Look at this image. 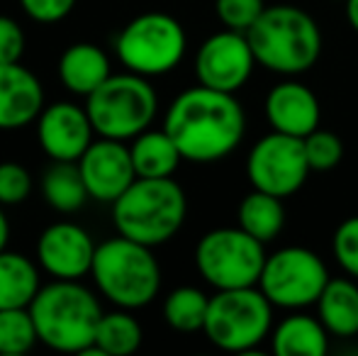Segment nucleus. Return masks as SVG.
I'll use <instances>...</instances> for the list:
<instances>
[{
    "instance_id": "obj_22",
    "label": "nucleus",
    "mask_w": 358,
    "mask_h": 356,
    "mask_svg": "<svg viewBox=\"0 0 358 356\" xmlns=\"http://www.w3.org/2000/svg\"><path fill=\"white\" fill-rule=\"evenodd\" d=\"M39 271L32 259L17 252H0V310L29 308L39 293Z\"/></svg>"
},
{
    "instance_id": "obj_27",
    "label": "nucleus",
    "mask_w": 358,
    "mask_h": 356,
    "mask_svg": "<svg viewBox=\"0 0 358 356\" xmlns=\"http://www.w3.org/2000/svg\"><path fill=\"white\" fill-rule=\"evenodd\" d=\"M39 342L37 327L29 308L0 310V354L20 356L27 354Z\"/></svg>"
},
{
    "instance_id": "obj_6",
    "label": "nucleus",
    "mask_w": 358,
    "mask_h": 356,
    "mask_svg": "<svg viewBox=\"0 0 358 356\" xmlns=\"http://www.w3.org/2000/svg\"><path fill=\"white\" fill-rule=\"evenodd\" d=\"M85 110L95 134L127 142L149 129L159 110V98L146 76L132 71L113 73L85 98Z\"/></svg>"
},
{
    "instance_id": "obj_7",
    "label": "nucleus",
    "mask_w": 358,
    "mask_h": 356,
    "mask_svg": "<svg viewBox=\"0 0 358 356\" xmlns=\"http://www.w3.org/2000/svg\"><path fill=\"white\" fill-rule=\"evenodd\" d=\"M273 303L259 285L217 290L210 298L203 332L215 347L244 354L256 349L271 334Z\"/></svg>"
},
{
    "instance_id": "obj_19",
    "label": "nucleus",
    "mask_w": 358,
    "mask_h": 356,
    "mask_svg": "<svg viewBox=\"0 0 358 356\" xmlns=\"http://www.w3.org/2000/svg\"><path fill=\"white\" fill-rule=\"evenodd\" d=\"M129 152L137 178H169L183 162L178 144L166 129H144L132 139Z\"/></svg>"
},
{
    "instance_id": "obj_18",
    "label": "nucleus",
    "mask_w": 358,
    "mask_h": 356,
    "mask_svg": "<svg viewBox=\"0 0 358 356\" xmlns=\"http://www.w3.org/2000/svg\"><path fill=\"white\" fill-rule=\"evenodd\" d=\"M113 76L108 54L88 42L71 44L59 59V78L64 88L76 95L88 98L95 88L103 86Z\"/></svg>"
},
{
    "instance_id": "obj_20",
    "label": "nucleus",
    "mask_w": 358,
    "mask_h": 356,
    "mask_svg": "<svg viewBox=\"0 0 358 356\" xmlns=\"http://www.w3.org/2000/svg\"><path fill=\"white\" fill-rule=\"evenodd\" d=\"M271 349L278 356H324L329 352V332L322 320L290 315L273 329Z\"/></svg>"
},
{
    "instance_id": "obj_11",
    "label": "nucleus",
    "mask_w": 358,
    "mask_h": 356,
    "mask_svg": "<svg viewBox=\"0 0 358 356\" xmlns=\"http://www.w3.org/2000/svg\"><path fill=\"white\" fill-rule=\"evenodd\" d=\"M312 173L305 142L283 132H271L251 147L246 159V176L251 188L266 190L278 198L297 193Z\"/></svg>"
},
{
    "instance_id": "obj_13",
    "label": "nucleus",
    "mask_w": 358,
    "mask_h": 356,
    "mask_svg": "<svg viewBox=\"0 0 358 356\" xmlns=\"http://www.w3.org/2000/svg\"><path fill=\"white\" fill-rule=\"evenodd\" d=\"M78 169L90 198L108 205H113L137 180L132 152L120 139H93V144L78 159Z\"/></svg>"
},
{
    "instance_id": "obj_24",
    "label": "nucleus",
    "mask_w": 358,
    "mask_h": 356,
    "mask_svg": "<svg viewBox=\"0 0 358 356\" xmlns=\"http://www.w3.org/2000/svg\"><path fill=\"white\" fill-rule=\"evenodd\" d=\"M42 195L57 213H76L90 198L78 162H54L42 176Z\"/></svg>"
},
{
    "instance_id": "obj_9",
    "label": "nucleus",
    "mask_w": 358,
    "mask_h": 356,
    "mask_svg": "<svg viewBox=\"0 0 358 356\" xmlns=\"http://www.w3.org/2000/svg\"><path fill=\"white\" fill-rule=\"evenodd\" d=\"M266 257L264 242L236 227H217L195 247V266L213 288H246L259 285Z\"/></svg>"
},
{
    "instance_id": "obj_21",
    "label": "nucleus",
    "mask_w": 358,
    "mask_h": 356,
    "mask_svg": "<svg viewBox=\"0 0 358 356\" xmlns=\"http://www.w3.org/2000/svg\"><path fill=\"white\" fill-rule=\"evenodd\" d=\"M320 320L334 337L358 334V285L349 278H329L320 300Z\"/></svg>"
},
{
    "instance_id": "obj_34",
    "label": "nucleus",
    "mask_w": 358,
    "mask_h": 356,
    "mask_svg": "<svg viewBox=\"0 0 358 356\" xmlns=\"http://www.w3.org/2000/svg\"><path fill=\"white\" fill-rule=\"evenodd\" d=\"M344 10H346V20H349L351 29L358 32V0H344Z\"/></svg>"
},
{
    "instance_id": "obj_32",
    "label": "nucleus",
    "mask_w": 358,
    "mask_h": 356,
    "mask_svg": "<svg viewBox=\"0 0 358 356\" xmlns=\"http://www.w3.org/2000/svg\"><path fill=\"white\" fill-rule=\"evenodd\" d=\"M22 10L29 20L42 24L62 22L69 13L76 8V0H20Z\"/></svg>"
},
{
    "instance_id": "obj_10",
    "label": "nucleus",
    "mask_w": 358,
    "mask_h": 356,
    "mask_svg": "<svg viewBox=\"0 0 358 356\" xmlns=\"http://www.w3.org/2000/svg\"><path fill=\"white\" fill-rule=\"evenodd\" d=\"M327 283L329 271L307 247H283L266 257L259 278V288L273 303V308L285 310L317 305Z\"/></svg>"
},
{
    "instance_id": "obj_33",
    "label": "nucleus",
    "mask_w": 358,
    "mask_h": 356,
    "mask_svg": "<svg viewBox=\"0 0 358 356\" xmlns=\"http://www.w3.org/2000/svg\"><path fill=\"white\" fill-rule=\"evenodd\" d=\"M24 32L13 17L0 15V64H15L22 59Z\"/></svg>"
},
{
    "instance_id": "obj_31",
    "label": "nucleus",
    "mask_w": 358,
    "mask_h": 356,
    "mask_svg": "<svg viewBox=\"0 0 358 356\" xmlns=\"http://www.w3.org/2000/svg\"><path fill=\"white\" fill-rule=\"evenodd\" d=\"M331 249H334V257L339 262V266L351 278H358V215L346 218L336 227L334 239H331Z\"/></svg>"
},
{
    "instance_id": "obj_25",
    "label": "nucleus",
    "mask_w": 358,
    "mask_h": 356,
    "mask_svg": "<svg viewBox=\"0 0 358 356\" xmlns=\"http://www.w3.org/2000/svg\"><path fill=\"white\" fill-rule=\"evenodd\" d=\"M142 325L132 318L124 308L103 313L95 332V344L103 356H127L134 354L142 344Z\"/></svg>"
},
{
    "instance_id": "obj_35",
    "label": "nucleus",
    "mask_w": 358,
    "mask_h": 356,
    "mask_svg": "<svg viewBox=\"0 0 358 356\" xmlns=\"http://www.w3.org/2000/svg\"><path fill=\"white\" fill-rule=\"evenodd\" d=\"M8 237H10V225H8V218L3 213V205H0V252L5 249L8 244Z\"/></svg>"
},
{
    "instance_id": "obj_23",
    "label": "nucleus",
    "mask_w": 358,
    "mask_h": 356,
    "mask_svg": "<svg viewBox=\"0 0 358 356\" xmlns=\"http://www.w3.org/2000/svg\"><path fill=\"white\" fill-rule=\"evenodd\" d=\"M239 227L249 232L254 239L268 244L283 232L285 227V208L283 198L271 195L266 190H251L239 203Z\"/></svg>"
},
{
    "instance_id": "obj_30",
    "label": "nucleus",
    "mask_w": 358,
    "mask_h": 356,
    "mask_svg": "<svg viewBox=\"0 0 358 356\" xmlns=\"http://www.w3.org/2000/svg\"><path fill=\"white\" fill-rule=\"evenodd\" d=\"M32 193V176L17 162L0 164V205H20Z\"/></svg>"
},
{
    "instance_id": "obj_28",
    "label": "nucleus",
    "mask_w": 358,
    "mask_h": 356,
    "mask_svg": "<svg viewBox=\"0 0 358 356\" xmlns=\"http://www.w3.org/2000/svg\"><path fill=\"white\" fill-rule=\"evenodd\" d=\"M302 142H305V154L312 171H320V173L331 171L344 159V142H341L339 134L329 132V129L317 127Z\"/></svg>"
},
{
    "instance_id": "obj_16",
    "label": "nucleus",
    "mask_w": 358,
    "mask_h": 356,
    "mask_svg": "<svg viewBox=\"0 0 358 356\" xmlns=\"http://www.w3.org/2000/svg\"><path fill=\"white\" fill-rule=\"evenodd\" d=\"M320 100L305 83L283 81L266 95V120L275 132L305 139L320 127Z\"/></svg>"
},
{
    "instance_id": "obj_26",
    "label": "nucleus",
    "mask_w": 358,
    "mask_h": 356,
    "mask_svg": "<svg viewBox=\"0 0 358 356\" xmlns=\"http://www.w3.org/2000/svg\"><path fill=\"white\" fill-rule=\"evenodd\" d=\"M210 298L195 285H180L164 300V320L176 332H200L208 320Z\"/></svg>"
},
{
    "instance_id": "obj_29",
    "label": "nucleus",
    "mask_w": 358,
    "mask_h": 356,
    "mask_svg": "<svg viewBox=\"0 0 358 356\" xmlns=\"http://www.w3.org/2000/svg\"><path fill=\"white\" fill-rule=\"evenodd\" d=\"M266 10L264 0H215V13L227 29L249 32Z\"/></svg>"
},
{
    "instance_id": "obj_14",
    "label": "nucleus",
    "mask_w": 358,
    "mask_h": 356,
    "mask_svg": "<svg viewBox=\"0 0 358 356\" xmlns=\"http://www.w3.org/2000/svg\"><path fill=\"white\" fill-rule=\"evenodd\" d=\"M98 244L80 225L54 222L39 234L37 262L49 276L62 280H78L90 273Z\"/></svg>"
},
{
    "instance_id": "obj_2",
    "label": "nucleus",
    "mask_w": 358,
    "mask_h": 356,
    "mask_svg": "<svg viewBox=\"0 0 358 356\" xmlns=\"http://www.w3.org/2000/svg\"><path fill=\"white\" fill-rule=\"evenodd\" d=\"M246 37L259 66L280 76H300L320 62V24L310 13L295 5H266Z\"/></svg>"
},
{
    "instance_id": "obj_15",
    "label": "nucleus",
    "mask_w": 358,
    "mask_h": 356,
    "mask_svg": "<svg viewBox=\"0 0 358 356\" xmlns=\"http://www.w3.org/2000/svg\"><path fill=\"white\" fill-rule=\"evenodd\" d=\"M93 122L88 110L73 103H54L37 118V139L52 162H78L93 144Z\"/></svg>"
},
{
    "instance_id": "obj_12",
    "label": "nucleus",
    "mask_w": 358,
    "mask_h": 356,
    "mask_svg": "<svg viewBox=\"0 0 358 356\" xmlns=\"http://www.w3.org/2000/svg\"><path fill=\"white\" fill-rule=\"evenodd\" d=\"M256 57L246 32L222 29L208 37L195 57V76L198 83L224 93H236L246 86L256 66Z\"/></svg>"
},
{
    "instance_id": "obj_8",
    "label": "nucleus",
    "mask_w": 358,
    "mask_h": 356,
    "mask_svg": "<svg viewBox=\"0 0 358 356\" xmlns=\"http://www.w3.org/2000/svg\"><path fill=\"white\" fill-rule=\"evenodd\" d=\"M188 37L183 24L166 13H144L129 20L115 39V54L127 71L164 76L185 57Z\"/></svg>"
},
{
    "instance_id": "obj_3",
    "label": "nucleus",
    "mask_w": 358,
    "mask_h": 356,
    "mask_svg": "<svg viewBox=\"0 0 358 356\" xmlns=\"http://www.w3.org/2000/svg\"><path fill=\"white\" fill-rule=\"evenodd\" d=\"M29 313L39 342L64 354H85L93 349L98 322L103 318L100 303L85 285L62 278L39 288Z\"/></svg>"
},
{
    "instance_id": "obj_4",
    "label": "nucleus",
    "mask_w": 358,
    "mask_h": 356,
    "mask_svg": "<svg viewBox=\"0 0 358 356\" xmlns=\"http://www.w3.org/2000/svg\"><path fill=\"white\" fill-rule=\"evenodd\" d=\"M188 215L185 190L169 178H137L113 203L117 234L146 247H159L173 239Z\"/></svg>"
},
{
    "instance_id": "obj_17",
    "label": "nucleus",
    "mask_w": 358,
    "mask_h": 356,
    "mask_svg": "<svg viewBox=\"0 0 358 356\" xmlns=\"http://www.w3.org/2000/svg\"><path fill=\"white\" fill-rule=\"evenodd\" d=\"M44 110L39 78L20 62L0 64V129H22Z\"/></svg>"
},
{
    "instance_id": "obj_1",
    "label": "nucleus",
    "mask_w": 358,
    "mask_h": 356,
    "mask_svg": "<svg viewBox=\"0 0 358 356\" xmlns=\"http://www.w3.org/2000/svg\"><path fill=\"white\" fill-rule=\"evenodd\" d=\"M164 129L178 144L185 162L215 164L239 147L246 132V115L234 93L198 83L171 103Z\"/></svg>"
},
{
    "instance_id": "obj_5",
    "label": "nucleus",
    "mask_w": 358,
    "mask_h": 356,
    "mask_svg": "<svg viewBox=\"0 0 358 356\" xmlns=\"http://www.w3.org/2000/svg\"><path fill=\"white\" fill-rule=\"evenodd\" d=\"M151 249L154 247H146L122 234L98 244L90 273L98 290L113 305L137 310L159 295L161 266Z\"/></svg>"
}]
</instances>
